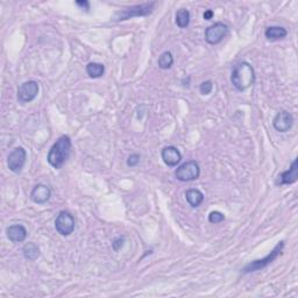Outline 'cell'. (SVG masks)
<instances>
[{
    "instance_id": "obj_1",
    "label": "cell",
    "mask_w": 298,
    "mask_h": 298,
    "mask_svg": "<svg viewBox=\"0 0 298 298\" xmlns=\"http://www.w3.org/2000/svg\"><path fill=\"white\" fill-rule=\"evenodd\" d=\"M71 139L68 135H62L58 138L49 150L47 160L48 163L55 169H61L68 161L71 154Z\"/></svg>"
},
{
    "instance_id": "obj_2",
    "label": "cell",
    "mask_w": 298,
    "mask_h": 298,
    "mask_svg": "<svg viewBox=\"0 0 298 298\" xmlns=\"http://www.w3.org/2000/svg\"><path fill=\"white\" fill-rule=\"evenodd\" d=\"M231 82L237 91L243 92L255 83V71L247 62L237 63L231 75Z\"/></svg>"
},
{
    "instance_id": "obj_3",
    "label": "cell",
    "mask_w": 298,
    "mask_h": 298,
    "mask_svg": "<svg viewBox=\"0 0 298 298\" xmlns=\"http://www.w3.org/2000/svg\"><path fill=\"white\" fill-rule=\"evenodd\" d=\"M156 3H146L141 4V5H135L132 7H128L123 11H119L114 14L112 20L113 21H125L128 19L137 18V17H147L149 14L153 13L154 9H155Z\"/></svg>"
},
{
    "instance_id": "obj_4",
    "label": "cell",
    "mask_w": 298,
    "mask_h": 298,
    "mask_svg": "<svg viewBox=\"0 0 298 298\" xmlns=\"http://www.w3.org/2000/svg\"><path fill=\"white\" fill-rule=\"evenodd\" d=\"M283 248H284V241H280V243H278L276 246L274 247V250L271 251L269 254L266 255L265 258L254 260V261H252V262L248 263V265L245 266L244 269H243V273L244 274L254 273V271L261 270V269H263V268L268 267L271 262H274L275 260H276L278 256L282 254Z\"/></svg>"
},
{
    "instance_id": "obj_5",
    "label": "cell",
    "mask_w": 298,
    "mask_h": 298,
    "mask_svg": "<svg viewBox=\"0 0 298 298\" xmlns=\"http://www.w3.org/2000/svg\"><path fill=\"white\" fill-rule=\"evenodd\" d=\"M201 175V168L196 161H188L176 169L175 176L181 182H192Z\"/></svg>"
},
{
    "instance_id": "obj_6",
    "label": "cell",
    "mask_w": 298,
    "mask_h": 298,
    "mask_svg": "<svg viewBox=\"0 0 298 298\" xmlns=\"http://www.w3.org/2000/svg\"><path fill=\"white\" fill-rule=\"evenodd\" d=\"M75 226H76L75 218L68 211H61L58 213V216L56 217L55 228L63 236L70 235L75 231Z\"/></svg>"
},
{
    "instance_id": "obj_7",
    "label": "cell",
    "mask_w": 298,
    "mask_h": 298,
    "mask_svg": "<svg viewBox=\"0 0 298 298\" xmlns=\"http://www.w3.org/2000/svg\"><path fill=\"white\" fill-rule=\"evenodd\" d=\"M228 26L224 22H216L212 26L206 28L205 31V41L209 44H218L227 36Z\"/></svg>"
},
{
    "instance_id": "obj_8",
    "label": "cell",
    "mask_w": 298,
    "mask_h": 298,
    "mask_svg": "<svg viewBox=\"0 0 298 298\" xmlns=\"http://www.w3.org/2000/svg\"><path fill=\"white\" fill-rule=\"evenodd\" d=\"M26 158H27L26 150L22 147H18L13 149L7 157V167L14 173H20L26 163Z\"/></svg>"
},
{
    "instance_id": "obj_9",
    "label": "cell",
    "mask_w": 298,
    "mask_h": 298,
    "mask_svg": "<svg viewBox=\"0 0 298 298\" xmlns=\"http://www.w3.org/2000/svg\"><path fill=\"white\" fill-rule=\"evenodd\" d=\"M39 93V84L35 81L22 83L18 89V100L22 104L31 103Z\"/></svg>"
},
{
    "instance_id": "obj_10",
    "label": "cell",
    "mask_w": 298,
    "mask_h": 298,
    "mask_svg": "<svg viewBox=\"0 0 298 298\" xmlns=\"http://www.w3.org/2000/svg\"><path fill=\"white\" fill-rule=\"evenodd\" d=\"M293 125V116L291 113L288 111L281 110L280 112L276 113V115L273 119V126L276 131L281 132V133H285L291 130Z\"/></svg>"
},
{
    "instance_id": "obj_11",
    "label": "cell",
    "mask_w": 298,
    "mask_h": 298,
    "mask_svg": "<svg viewBox=\"0 0 298 298\" xmlns=\"http://www.w3.org/2000/svg\"><path fill=\"white\" fill-rule=\"evenodd\" d=\"M161 157L168 167H176L182 160V154L180 153V150L176 147L167 146L162 149Z\"/></svg>"
},
{
    "instance_id": "obj_12",
    "label": "cell",
    "mask_w": 298,
    "mask_h": 298,
    "mask_svg": "<svg viewBox=\"0 0 298 298\" xmlns=\"http://www.w3.org/2000/svg\"><path fill=\"white\" fill-rule=\"evenodd\" d=\"M297 180H298V168H297V158H295L288 170L283 171L281 175H278V180L276 183L278 186H288V184L295 183Z\"/></svg>"
},
{
    "instance_id": "obj_13",
    "label": "cell",
    "mask_w": 298,
    "mask_h": 298,
    "mask_svg": "<svg viewBox=\"0 0 298 298\" xmlns=\"http://www.w3.org/2000/svg\"><path fill=\"white\" fill-rule=\"evenodd\" d=\"M51 191L44 184H37L31 192V199L36 204H44L50 199Z\"/></svg>"
},
{
    "instance_id": "obj_14",
    "label": "cell",
    "mask_w": 298,
    "mask_h": 298,
    "mask_svg": "<svg viewBox=\"0 0 298 298\" xmlns=\"http://www.w3.org/2000/svg\"><path fill=\"white\" fill-rule=\"evenodd\" d=\"M6 235L12 243H22L27 237V229L22 225H12L7 227Z\"/></svg>"
},
{
    "instance_id": "obj_15",
    "label": "cell",
    "mask_w": 298,
    "mask_h": 298,
    "mask_svg": "<svg viewBox=\"0 0 298 298\" xmlns=\"http://www.w3.org/2000/svg\"><path fill=\"white\" fill-rule=\"evenodd\" d=\"M186 198L189 205L192 207H198L204 201V195L198 189H189L186 191Z\"/></svg>"
},
{
    "instance_id": "obj_16",
    "label": "cell",
    "mask_w": 298,
    "mask_h": 298,
    "mask_svg": "<svg viewBox=\"0 0 298 298\" xmlns=\"http://www.w3.org/2000/svg\"><path fill=\"white\" fill-rule=\"evenodd\" d=\"M265 35L269 41H278L284 39L288 35V31L285 28L280 27V26H271V27L266 29Z\"/></svg>"
},
{
    "instance_id": "obj_17",
    "label": "cell",
    "mask_w": 298,
    "mask_h": 298,
    "mask_svg": "<svg viewBox=\"0 0 298 298\" xmlns=\"http://www.w3.org/2000/svg\"><path fill=\"white\" fill-rule=\"evenodd\" d=\"M22 254L28 261H35L40 258V248L35 244L28 243L22 247Z\"/></svg>"
},
{
    "instance_id": "obj_18",
    "label": "cell",
    "mask_w": 298,
    "mask_h": 298,
    "mask_svg": "<svg viewBox=\"0 0 298 298\" xmlns=\"http://www.w3.org/2000/svg\"><path fill=\"white\" fill-rule=\"evenodd\" d=\"M105 73V67L101 63L91 62L86 66V74L91 78H100Z\"/></svg>"
},
{
    "instance_id": "obj_19",
    "label": "cell",
    "mask_w": 298,
    "mask_h": 298,
    "mask_svg": "<svg viewBox=\"0 0 298 298\" xmlns=\"http://www.w3.org/2000/svg\"><path fill=\"white\" fill-rule=\"evenodd\" d=\"M190 24V12L187 9H181L176 12V25L180 28H187Z\"/></svg>"
},
{
    "instance_id": "obj_20",
    "label": "cell",
    "mask_w": 298,
    "mask_h": 298,
    "mask_svg": "<svg viewBox=\"0 0 298 298\" xmlns=\"http://www.w3.org/2000/svg\"><path fill=\"white\" fill-rule=\"evenodd\" d=\"M158 68H161V69L163 70H167V69H170L171 66L173 64V57H172V54L170 51H164L163 54H162L160 57H158Z\"/></svg>"
},
{
    "instance_id": "obj_21",
    "label": "cell",
    "mask_w": 298,
    "mask_h": 298,
    "mask_svg": "<svg viewBox=\"0 0 298 298\" xmlns=\"http://www.w3.org/2000/svg\"><path fill=\"white\" fill-rule=\"evenodd\" d=\"M225 220V216L219 211H212L209 214V221L211 224H219V222Z\"/></svg>"
},
{
    "instance_id": "obj_22",
    "label": "cell",
    "mask_w": 298,
    "mask_h": 298,
    "mask_svg": "<svg viewBox=\"0 0 298 298\" xmlns=\"http://www.w3.org/2000/svg\"><path fill=\"white\" fill-rule=\"evenodd\" d=\"M213 90V83L211 81H205L203 82L201 85H199V92L202 94H204V96H207V94H210L212 92Z\"/></svg>"
},
{
    "instance_id": "obj_23",
    "label": "cell",
    "mask_w": 298,
    "mask_h": 298,
    "mask_svg": "<svg viewBox=\"0 0 298 298\" xmlns=\"http://www.w3.org/2000/svg\"><path fill=\"white\" fill-rule=\"evenodd\" d=\"M139 162H140V155H139V154H131L127 158V165L131 168L137 167Z\"/></svg>"
},
{
    "instance_id": "obj_24",
    "label": "cell",
    "mask_w": 298,
    "mask_h": 298,
    "mask_svg": "<svg viewBox=\"0 0 298 298\" xmlns=\"http://www.w3.org/2000/svg\"><path fill=\"white\" fill-rule=\"evenodd\" d=\"M124 244H125V239H124V237H122V236L116 237V239L113 240V243H112L113 250H114L115 252H118L119 250H122Z\"/></svg>"
},
{
    "instance_id": "obj_25",
    "label": "cell",
    "mask_w": 298,
    "mask_h": 298,
    "mask_svg": "<svg viewBox=\"0 0 298 298\" xmlns=\"http://www.w3.org/2000/svg\"><path fill=\"white\" fill-rule=\"evenodd\" d=\"M76 5L81 7V9H83V10L85 9V11L90 10V4H89V2H86V0H84V2H81V0H78V2H76Z\"/></svg>"
},
{
    "instance_id": "obj_26",
    "label": "cell",
    "mask_w": 298,
    "mask_h": 298,
    "mask_svg": "<svg viewBox=\"0 0 298 298\" xmlns=\"http://www.w3.org/2000/svg\"><path fill=\"white\" fill-rule=\"evenodd\" d=\"M204 19L205 20H211V19L213 18V11L212 10H207V11H205V13H204Z\"/></svg>"
}]
</instances>
